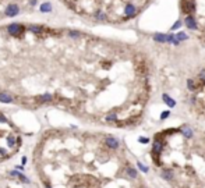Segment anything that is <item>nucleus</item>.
Wrapping results in <instances>:
<instances>
[{
	"instance_id": "nucleus-1",
	"label": "nucleus",
	"mask_w": 205,
	"mask_h": 188,
	"mask_svg": "<svg viewBox=\"0 0 205 188\" xmlns=\"http://www.w3.org/2000/svg\"><path fill=\"white\" fill-rule=\"evenodd\" d=\"M163 148H165V142H163V139L156 138L155 141H154V144H152V151H151V155L154 156V159H155L156 163H159L158 162V158L161 156Z\"/></svg>"
},
{
	"instance_id": "nucleus-2",
	"label": "nucleus",
	"mask_w": 205,
	"mask_h": 188,
	"mask_svg": "<svg viewBox=\"0 0 205 188\" xmlns=\"http://www.w3.org/2000/svg\"><path fill=\"white\" fill-rule=\"evenodd\" d=\"M180 9H182V13L183 14H191L195 11V4H194V0H182L180 2Z\"/></svg>"
},
{
	"instance_id": "nucleus-3",
	"label": "nucleus",
	"mask_w": 205,
	"mask_h": 188,
	"mask_svg": "<svg viewBox=\"0 0 205 188\" xmlns=\"http://www.w3.org/2000/svg\"><path fill=\"white\" fill-rule=\"evenodd\" d=\"M7 32L10 35H13V37H21L25 32V28L21 24H10L7 26Z\"/></svg>"
},
{
	"instance_id": "nucleus-4",
	"label": "nucleus",
	"mask_w": 205,
	"mask_h": 188,
	"mask_svg": "<svg viewBox=\"0 0 205 188\" xmlns=\"http://www.w3.org/2000/svg\"><path fill=\"white\" fill-rule=\"evenodd\" d=\"M105 145L109 149L116 151V149H119V146H120V141L117 138H115V137H108V138L105 139Z\"/></svg>"
},
{
	"instance_id": "nucleus-5",
	"label": "nucleus",
	"mask_w": 205,
	"mask_h": 188,
	"mask_svg": "<svg viewBox=\"0 0 205 188\" xmlns=\"http://www.w3.org/2000/svg\"><path fill=\"white\" fill-rule=\"evenodd\" d=\"M184 24H186V26L189 28V30H191V31H195L197 28H198V25H197V23H195V20H194V17L193 16H187L184 18Z\"/></svg>"
},
{
	"instance_id": "nucleus-6",
	"label": "nucleus",
	"mask_w": 205,
	"mask_h": 188,
	"mask_svg": "<svg viewBox=\"0 0 205 188\" xmlns=\"http://www.w3.org/2000/svg\"><path fill=\"white\" fill-rule=\"evenodd\" d=\"M18 13H20V9H18L17 4H10V6L6 9V11H4V14H6L7 17H14Z\"/></svg>"
},
{
	"instance_id": "nucleus-7",
	"label": "nucleus",
	"mask_w": 205,
	"mask_h": 188,
	"mask_svg": "<svg viewBox=\"0 0 205 188\" xmlns=\"http://www.w3.org/2000/svg\"><path fill=\"white\" fill-rule=\"evenodd\" d=\"M161 177L165 180V181H172L175 174H173V170L172 169H163L162 172H161Z\"/></svg>"
},
{
	"instance_id": "nucleus-8",
	"label": "nucleus",
	"mask_w": 205,
	"mask_h": 188,
	"mask_svg": "<svg viewBox=\"0 0 205 188\" xmlns=\"http://www.w3.org/2000/svg\"><path fill=\"white\" fill-rule=\"evenodd\" d=\"M180 134H183L187 139L194 137V132H193V130L190 128V125H182V127H180Z\"/></svg>"
},
{
	"instance_id": "nucleus-9",
	"label": "nucleus",
	"mask_w": 205,
	"mask_h": 188,
	"mask_svg": "<svg viewBox=\"0 0 205 188\" xmlns=\"http://www.w3.org/2000/svg\"><path fill=\"white\" fill-rule=\"evenodd\" d=\"M162 100L169 106V107H175L176 106V100L173 99V98H170L168 93H162Z\"/></svg>"
},
{
	"instance_id": "nucleus-10",
	"label": "nucleus",
	"mask_w": 205,
	"mask_h": 188,
	"mask_svg": "<svg viewBox=\"0 0 205 188\" xmlns=\"http://www.w3.org/2000/svg\"><path fill=\"white\" fill-rule=\"evenodd\" d=\"M11 176H17V177H20V180L23 183H25V184H30L31 183V180L27 176H24L21 172H17V170H11Z\"/></svg>"
},
{
	"instance_id": "nucleus-11",
	"label": "nucleus",
	"mask_w": 205,
	"mask_h": 188,
	"mask_svg": "<svg viewBox=\"0 0 205 188\" xmlns=\"http://www.w3.org/2000/svg\"><path fill=\"white\" fill-rule=\"evenodd\" d=\"M154 40L158 43L168 42V33H155V35H154Z\"/></svg>"
},
{
	"instance_id": "nucleus-12",
	"label": "nucleus",
	"mask_w": 205,
	"mask_h": 188,
	"mask_svg": "<svg viewBox=\"0 0 205 188\" xmlns=\"http://www.w3.org/2000/svg\"><path fill=\"white\" fill-rule=\"evenodd\" d=\"M0 102L2 103H11L13 102V96L9 95L7 92H0Z\"/></svg>"
},
{
	"instance_id": "nucleus-13",
	"label": "nucleus",
	"mask_w": 205,
	"mask_h": 188,
	"mask_svg": "<svg viewBox=\"0 0 205 188\" xmlns=\"http://www.w3.org/2000/svg\"><path fill=\"white\" fill-rule=\"evenodd\" d=\"M37 100H38V102H41V103H45V102H52V100H53V96L50 95V93H43V95L38 96V98H37Z\"/></svg>"
},
{
	"instance_id": "nucleus-14",
	"label": "nucleus",
	"mask_w": 205,
	"mask_h": 188,
	"mask_svg": "<svg viewBox=\"0 0 205 188\" xmlns=\"http://www.w3.org/2000/svg\"><path fill=\"white\" fill-rule=\"evenodd\" d=\"M28 30H30L32 33H37V35H39V33H43L45 28H43V26H39V25H30V26H28Z\"/></svg>"
},
{
	"instance_id": "nucleus-15",
	"label": "nucleus",
	"mask_w": 205,
	"mask_h": 188,
	"mask_svg": "<svg viewBox=\"0 0 205 188\" xmlns=\"http://www.w3.org/2000/svg\"><path fill=\"white\" fill-rule=\"evenodd\" d=\"M187 86H189V89L191 91V92H195L197 88H198V84L195 82L193 78H189V79H187Z\"/></svg>"
},
{
	"instance_id": "nucleus-16",
	"label": "nucleus",
	"mask_w": 205,
	"mask_h": 188,
	"mask_svg": "<svg viewBox=\"0 0 205 188\" xmlns=\"http://www.w3.org/2000/svg\"><path fill=\"white\" fill-rule=\"evenodd\" d=\"M126 173H127V176H129L130 178H137V176H138V173H137V170L134 167H131V166H129V167L126 169Z\"/></svg>"
},
{
	"instance_id": "nucleus-17",
	"label": "nucleus",
	"mask_w": 205,
	"mask_h": 188,
	"mask_svg": "<svg viewBox=\"0 0 205 188\" xmlns=\"http://www.w3.org/2000/svg\"><path fill=\"white\" fill-rule=\"evenodd\" d=\"M175 38L179 42H182V40H186V39H189V35L186 32H177V33H175Z\"/></svg>"
},
{
	"instance_id": "nucleus-18",
	"label": "nucleus",
	"mask_w": 205,
	"mask_h": 188,
	"mask_svg": "<svg viewBox=\"0 0 205 188\" xmlns=\"http://www.w3.org/2000/svg\"><path fill=\"white\" fill-rule=\"evenodd\" d=\"M41 11H42V13H50V11H52V4L43 3L42 6H41Z\"/></svg>"
},
{
	"instance_id": "nucleus-19",
	"label": "nucleus",
	"mask_w": 205,
	"mask_h": 188,
	"mask_svg": "<svg viewBox=\"0 0 205 188\" xmlns=\"http://www.w3.org/2000/svg\"><path fill=\"white\" fill-rule=\"evenodd\" d=\"M137 167H138L142 173H148V172H149V167H148V166H145L144 163H141V162H140V160L137 162Z\"/></svg>"
},
{
	"instance_id": "nucleus-20",
	"label": "nucleus",
	"mask_w": 205,
	"mask_h": 188,
	"mask_svg": "<svg viewBox=\"0 0 205 188\" xmlns=\"http://www.w3.org/2000/svg\"><path fill=\"white\" fill-rule=\"evenodd\" d=\"M106 121H117V114H116L115 112L113 113H110V114H108L106 116Z\"/></svg>"
},
{
	"instance_id": "nucleus-21",
	"label": "nucleus",
	"mask_w": 205,
	"mask_h": 188,
	"mask_svg": "<svg viewBox=\"0 0 205 188\" xmlns=\"http://www.w3.org/2000/svg\"><path fill=\"white\" fill-rule=\"evenodd\" d=\"M14 145H16V138L10 135L9 138H7V146H9V148H13Z\"/></svg>"
},
{
	"instance_id": "nucleus-22",
	"label": "nucleus",
	"mask_w": 205,
	"mask_h": 188,
	"mask_svg": "<svg viewBox=\"0 0 205 188\" xmlns=\"http://www.w3.org/2000/svg\"><path fill=\"white\" fill-rule=\"evenodd\" d=\"M69 37L71 38H81V32H78V31H69Z\"/></svg>"
},
{
	"instance_id": "nucleus-23",
	"label": "nucleus",
	"mask_w": 205,
	"mask_h": 188,
	"mask_svg": "<svg viewBox=\"0 0 205 188\" xmlns=\"http://www.w3.org/2000/svg\"><path fill=\"white\" fill-rule=\"evenodd\" d=\"M95 17L98 18V20H102V21H105L106 18H108V17H106L105 14L102 13V11H96V13H95Z\"/></svg>"
},
{
	"instance_id": "nucleus-24",
	"label": "nucleus",
	"mask_w": 205,
	"mask_h": 188,
	"mask_svg": "<svg viewBox=\"0 0 205 188\" xmlns=\"http://www.w3.org/2000/svg\"><path fill=\"white\" fill-rule=\"evenodd\" d=\"M198 79H200V81H201V82L205 85V68L200 71V74H198Z\"/></svg>"
},
{
	"instance_id": "nucleus-25",
	"label": "nucleus",
	"mask_w": 205,
	"mask_h": 188,
	"mask_svg": "<svg viewBox=\"0 0 205 188\" xmlns=\"http://www.w3.org/2000/svg\"><path fill=\"white\" fill-rule=\"evenodd\" d=\"M169 116H170V110H165V112L161 113V117H159V119H161V120H166Z\"/></svg>"
},
{
	"instance_id": "nucleus-26",
	"label": "nucleus",
	"mask_w": 205,
	"mask_h": 188,
	"mask_svg": "<svg viewBox=\"0 0 205 188\" xmlns=\"http://www.w3.org/2000/svg\"><path fill=\"white\" fill-rule=\"evenodd\" d=\"M182 21H176V24H173L172 25V28H170V31H175V30H177V28H180L182 26Z\"/></svg>"
},
{
	"instance_id": "nucleus-27",
	"label": "nucleus",
	"mask_w": 205,
	"mask_h": 188,
	"mask_svg": "<svg viewBox=\"0 0 205 188\" xmlns=\"http://www.w3.org/2000/svg\"><path fill=\"white\" fill-rule=\"evenodd\" d=\"M138 142L140 144H149V138H147V137H140Z\"/></svg>"
},
{
	"instance_id": "nucleus-28",
	"label": "nucleus",
	"mask_w": 205,
	"mask_h": 188,
	"mask_svg": "<svg viewBox=\"0 0 205 188\" xmlns=\"http://www.w3.org/2000/svg\"><path fill=\"white\" fill-rule=\"evenodd\" d=\"M0 123H9V120H7L6 117L2 114V113H0Z\"/></svg>"
},
{
	"instance_id": "nucleus-29",
	"label": "nucleus",
	"mask_w": 205,
	"mask_h": 188,
	"mask_svg": "<svg viewBox=\"0 0 205 188\" xmlns=\"http://www.w3.org/2000/svg\"><path fill=\"white\" fill-rule=\"evenodd\" d=\"M16 170H17V172H24V166L23 165H17L16 166Z\"/></svg>"
},
{
	"instance_id": "nucleus-30",
	"label": "nucleus",
	"mask_w": 205,
	"mask_h": 188,
	"mask_svg": "<svg viewBox=\"0 0 205 188\" xmlns=\"http://www.w3.org/2000/svg\"><path fill=\"white\" fill-rule=\"evenodd\" d=\"M27 160H28V159H27V156H23V158H21V165L25 166L27 165Z\"/></svg>"
},
{
	"instance_id": "nucleus-31",
	"label": "nucleus",
	"mask_w": 205,
	"mask_h": 188,
	"mask_svg": "<svg viewBox=\"0 0 205 188\" xmlns=\"http://www.w3.org/2000/svg\"><path fill=\"white\" fill-rule=\"evenodd\" d=\"M45 188H53V187L50 185V183H45Z\"/></svg>"
},
{
	"instance_id": "nucleus-32",
	"label": "nucleus",
	"mask_w": 205,
	"mask_h": 188,
	"mask_svg": "<svg viewBox=\"0 0 205 188\" xmlns=\"http://www.w3.org/2000/svg\"><path fill=\"white\" fill-rule=\"evenodd\" d=\"M30 3H31V6H34V4H37V0H31Z\"/></svg>"
},
{
	"instance_id": "nucleus-33",
	"label": "nucleus",
	"mask_w": 205,
	"mask_h": 188,
	"mask_svg": "<svg viewBox=\"0 0 205 188\" xmlns=\"http://www.w3.org/2000/svg\"><path fill=\"white\" fill-rule=\"evenodd\" d=\"M0 153H2V155H3V153H4V149H0Z\"/></svg>"
}]
</instances>
